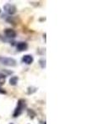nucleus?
I'll use <instances>...</instances> for the list:
<instances>
[{
  "label": "nucleus",
  "instance_id": "1",
  "mask_svg": "<svg viewBox=\"0 0 110 124\" xmlns=\"http://www.w3.org/2000/svg\"><path fill=\"white\" fill-rule=\"evenodd\" d=\"M26 106H27L26 105V101L23 99H19V100L17 101V104L14 110V113H13V117H19V116L23 113L24 110H25Z\"/></svg>",
  "mask_w": 110,
  "mask_h": 124
},
{
  "label": "nucleus",
  "instance_id": "2",
  "mask_svg": "<svg viewBox=\"0 0 110 124\" xmlns=\"http://www.w3.org/2000/svg\"><path fill=\"white\" fill-rule=\"evenodd\" d=\"M0 63L6 66H16L17 61L15 59L12 57H7V56H0Z\"/></svg>",
  "mask_w": 110,
  "mask_h": 124
},
{
  "label": "nucleus",
  "instance_id": "3",
  "mask_svg": "<svg viewBox=\"0 0 110 124\" xmlns=\"http://www.w3.org/2000/svg\"><path fill=\"white\" fill-rule=\"evenodd\" d=\"M3 8H4L5 12H7L9 15L15 14L16 12H17V8L13 4H11V3H7V4H5Z\"/></svg>",
  "mask_w": 110,
  "mask_h": 124
},
{
  "label": "nucleus",
  "instance_id": "4",
  "mask_svg": "<svg viewBox=\"0 0 110 124\" xmlns=\"http://www.w3.org/2000/svg\"><path fill=\"white\" fill-rule=\"evenodd\" d=\"M4 34L8 38H15L17 37V32H16L15 30L12 28H7L4 30Z\"/></svg>",
  "mask_w": 110,
  "mask_h": 124
},
{
  "label": "nucleus",
  "instance_id": "5",
  "mask_svg": "<svg viewBox=\"0 0 110 124\" xmlns=\"http://www.w3.org/2000/svg\"><path fill=\"white\" fill-rule=\"evenodd\" d=\"M28 49V44L25 41H20L17 44V50L18 51H25Z\"/></svg>",
  "mask_w": 110,
  "mask_h": 124
},
{
  "label": "nucleus",
  "instance_id": "6",
  "mask_svg": "<svg viewBox=\"0 0 110 124\" xmlns=\"http://www.w3.org/2000/svg\"><path fill=\"white\" fill-rule=\"evenodd\" d=\"M33 61H34V59H33L32 55H25L22 58V61H23L24 64H26V65H31V64H32Z\"/></svg>",
  "mask_w": 110,
  "mask_h": 124
},
{
  "label": "nucleus",
  "instance_id": "7",
  "mask_svg": "<svg viewBox=\"0 0 110 124\" xmlns=\"http://www.w3.org/2000/svg\"><path fill=\"white\" fill-rule=\"evenodd\" d=\"M18 82V77L17 76H13L10 78L9 79V84L11 85H16Z\"/></svg>",
  "mask_w": 110,
  "mask_h": 124
},
{
  "label": "nucleus",
  "instance_id": "8",
  "mask_svg": "<svg viewBox=\"0 0 110 124\" xmlns=\"http://www.w3.org/2000/svg\"><path fill=\"white\" fill-rule=\"evenodd\" d=\"M5 79H6V75L0 73V85H3L5 83Z\"/></svg>",
  "mask_w": 110,
  "mask_h": 124
},
{
  "label": "nucleus",
  "instance_id": "9",
  "mask_svg": "<svg viewBox=\"0 0 110 124\" xmlns=\"http://www.w3.org/2000/svg\"><path fill=\"white\" fill-rule=\"evenodd\" d=\"M6 93H7V92H6L5 89L0 87V94H6Z\"/></svg>",
  "mask_w": 110,
  "mask_h": 124
},
{
  "label": "nucleus",
  "instance_id": "10",
  "mask_svg": "<svg viewBox=\"0 0 110 124\" xmlns=\"http://www.w3.org/2000/svg\"><path fill=\"white\" fill-rule=\"evenodd\" d=\"M0 13H1V10H0Z\"/></svg>",
  "mask_w": 110,
  "mask_h": 124
}]
</instances>
